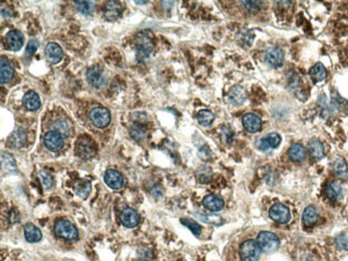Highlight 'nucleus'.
Wrapping results in <instances>:
<instances>
[{"label": "nucleus", "instance_id": "nucleus-6", "mask_svg": "<svg viewBox=\"0 0 348 261\" xmlns=\"http://www.w3.org/2000/svg\"><path fill=\"white\" fill-rule=\"evenodd\" d=\"M43 143L46 149H49L51 152H58L59 150L64 148L65 137L57 130H50L48 133H45Z\"/></svg>", "mask_w": 348, "mask_h": 261}, {"label": "nucleus", "instance_id": "nucleus-21", "mask_svg": "<svg viewBox=\"0 0 348 261\" xmlns=\"http://www.w3.org/2000/svg\"><path fill=\"white\" fill-rule=\"evenodd\" d=\"M202 205L211 212H219L224 208V200H223L220 196L211 194V195H207L204 198Z\"/></svg>", "mask_w": 348, "mask_h": 261}, {"label": "nucleus", "instance_id": "nucleus-3", "mask_svg": "<svg viewBox=\"0 0 348 261\" xmlns=\"http://www.w3.org/2000/svg\"><path fill=\"white\" fill-rule=\"evenodd\" d=\"M257 243L262 252L271 254L274 253L280 246V240L278 236L270 231H262L257 237Z\"/></svg>", "mask_w": 348, "mask_h": 261}, {"label": "nucleus", "instance_id": "nucleus-5", "mask_svg": "<svg viewBox=\"0 0 348 261\" xmlns=\"http://www.w3.org/2000/svg\"><path fill=\"white\" fill-rule=\"evenodd\" d=\"M90 122L98 129H105L111 123V114L105 107H93L89 113Z\"/></svg>", "mask_w": 348, "mask_h": 261}, {"label": "nucleus", "instance_id": "nucleus-15", "mask_svg": "<svg viewBox=\"0 0 348 261\" xmlns=\"http://www.w3.org/2000/svg\"><path fill=\"white\" fill-rule=\"evenodd\" d=\"M120 221L124 227L134 228L139 224V215L134 209L126 208L120 213Z\"/></svg>", "mask_w": 348, "mask_h": 261}, {"label": "nucleus", "instance_id": "nucleus-17", "mask_svg": "<svg viewBox=\"0 0 348 261\" xmlns=\"http://www.w3.org/2000/svg\"><path fill=\"white\" fill-rule=\"evenodd\" d=\"M105 183L113 190H119L123 186V177L120 172L114 169H108L104 176Z\"/></svg>", "mask_w": 348, "mask_h": 261}, {"label": "nucleus", "instance_id": "nucleus-4", "mask_svg": "<svg viewBox=\"0 0 348 261\" xmlns=\"http://www.w3.org/2000/svg\"><path fill=\"white\" fill-rule=\"evenodd\" d=\"M239 254H240L242 261H258L259 257H261L262 249L259 247L257 241L247 240L240 245Z\"/></svg>", "mask_w": 348, "mask_h": 261}, {"label": "nucleus", "instance_id": "nucleus-34", "mask_svg": "<svg viewBox=\"0 0 348 261\" xmlns=\"http://www.w3.org/2000/svg\"><path fill=\"white\" fill-rule=\"evenodd\" d=\"M51 128H53L54 130H57L60 134H62L65 136H70L72 133V127L71 124L66 123L65 120H57L53 124H51Z\"/></svg>", "mask_w": 348, "mask_h": 261}, {"label": "nucleus", "instance_id": "nucleus-18", "mask_svg": "<svg viewBox=\"0 0 348 261\" xmlns=\"http://www.w3.org/2000/svg\"><path fill=\"white\" fill-rule=\"evenodd\" d=\"M227 98L232 105H241L247 100V91L241 86H233L228 91Z\"/></svg>", "mask_w": 348, "mask_h": 261}, {"label": "nucleus", "instance_id": "nucleus-2", "mask_svg": "<svg viewBox=\"0 0 348 261\" xmlns=\"http://www.w3.org/2000/svg\"><path fill=\"white\" fill-rule=\"evenodd\" d=\"M55 233L57 236L67 240V241H73L79 237V230L70 221L61 218L55 223Z\"/></svg>", "mask_w": 348, "mask_h": 261}, {"label": "nucleus", "instance_id": "nucleus-22", "mask_svg": "<svg viewBox=\"0 0 348 261\" xmlns=\"http://www.w3.org/2000/svg\"><path fill=\"white\" fill-rule=\"evenodd\" d=\"M23 105L26 109L31 112L38 111L41 106V100L37 92L29 91L23 97Z\"/></svg>", "mask_w": 348, "mask_h": 261}, {"label": "nucleus", "instance_id": "nucleus-7", "mask_svg": "<svg viewBox=\"0 0 348 261\" xmlns=\"http://www.w3.org/2000/svg\"><path fill=\"white\" fill-rule=\"evenodd\" d=\"M269 216L272 221L279 224H286L292 218L289 209L283 203H275L269 211Z\"/></svg>", "mask_w": 348, "mask_h": 261}, {"label": "nucleus", "instance_id": "nucleus-16", "mask_svg": "<svg viewBox=\"0 0 348 261\" xmlns=\"http://www.w3.org/2000/svg\"><path fill=\"white\" fill-rule=\"evenodd\" d=\"M122 3L120 1L111 0L107 1L104 6V16L108 20H116L122 12Z\"/></svg>", "mask_w": 348, "mask_h": 261}, {"label": "nucleus", "instance_id": "nucleus-28", "mask_svg": "<svg viewBox=\"0 0 348 261\" xmlns=\"http://www.w3.org/2000/svg\"><path fill=\"white\" fill-rule=\"evenodd\" d=\"M302 220L306 226L314 225V224L318 221V213L316 208L313 206L306 207L302 214Z\"/></svg>", "mask_w": 348, "mask_h": 261}, {"label": "nucleus", "instance_id": "nucleus-25", "mask_svg": "<svg viewBox=\"0 0 348 261\" xmlns=\"http://www.w3.org/2000/svg\"><path fill=\"white\" fill-rule=\"evenodd\" d=\"M73 189L77 196L81 197L82 199H87V197L91 193V183L87 180H79L74 183Z\"/></svg>", "mask_w": 348, "mask_h": 261}, {"label": "nucleus", "instance_id": "nucleus-12", "mask_svg": "<svg viewBox=\"0 0 348 261\" xmlns=\"http://www.w3.org/2000/svg\"><path fill=\"white\" fill-rule=\"evenodd\" d=\"M44 51H45L46 59L53 65L59 64L62 58H64V51H62V49L57 43H54V42H50V43L46 45Z\"/></svg>", "mask_w": 348, "mask_h": 261}, {"label": "nucleus", "instance_id": "nucleus-20", "mask_svg": "<svg viewBox=\"0 0 348 261\" xmlns=\"http://www.w3.org/2000/svg\"><path fill=\"white\" fill-rule=\"evenodd\" d=\"M13 74L14 70L12 65L10 64V61L6 57L1 56V58H0V82H1V85H4V83L11 81Z\"/></svg>", "mask_w": 348, "mask_h": 261}, {"label": "nucleus", "instance_id": "nucleus-32", "mask_svg": "<svg viewBox=\"0 0 348 261\" xmlns=\"http://www.w3.org/2000/svg\"><path fill=\"white\" fill-rule=\"evenodd\" d=\"M194 215L199 218L201 222H205L207 224H211V225L219 226L222 224V217L216 215L215 213H194Z\"/></svg>", "mask_w": 348, "mask_h": 261}, {"label": "nucleus", "instance_id": "nucleus-31", "mask_svg": "<svg viewBox=\"0 0 348 261\" xmlns=\"http://www.w3.org/2000/svg\"><path fill=\"white\" fill-rule=\"evenodd\" d=\"M310 76L313 78V81L315 82H323L327 76V71L325 69V66L321 64H316L313 67H311Z\"/></svg>", "mask_w": 348, "mask_h": 261}, {"label": "nucleus", "instance_id": "nucleus-38", "mask_svg": "<svg viewBox=\"0 0 348 261\" xmlns=\"http://www.w3.org/2000/svg\"><path fill=\"white\" fill-rule=\"evenodd\" d=\"M39 178H40L41 183H42V186L44 187L45 191L50 190V187L53 186V183H54L53 177H51L48 171L40 170L39 171Z\"/></svg>", "mask_w": 348, "mask_h": 261}, {"label": "nucleus", "instance_id": "nucleus-39", "mask_svg": "<svg viewBox=\"0 0 348 261\" xmlns=\"http://www.w3.org/2000/svg\"><path fill=\"white\" fill-rule=\"evenodd\" d=\"M240 3H242V6L245 7V9L250 12L259 11L264 4L263 1H258V0H251V1H240Z\"/></svg>", "mask_w": 348, "mask_h": 261}, {"label": "nucleus", "instance_id": "nucleus-8", "mask_svg": "<svg viewBox=\"0 0 348 261\" xmlns=\"http://www.w3.org/2000/svg\"><path fill=\"white\" fill-rule=\"evenodd\" d=\"M264 59L269 66L278 69V67L283 65L284 51L279 48H269L265 51Z\"/></svg>", "mask_w": 348, "mask_h": 261}, {"label": "nucleus", "instance_id": "nucleus-14", "mask_svg": "<svg viewBox=\"0 0 348 261\" xmlns=\"http://www.w3.org/2000/svg\"><path fill=\"white\" fill-rule=\"evenodd\" d=\"M6 43L10 50L17 51L23 48L24 35L18 30L9 31L6 35Z\"/></svg>", "mask_w": 348, "mask_h": 261}, {"label": "nucleus", "instance_id": "nucleus-9", "mask_svg": "<svg viewBox=\"0 0 348 261\" xmlns=\"http://www.w3.org/2000/svg\"><path fill=\"white\" fill-rule=\"evenodd\" d=\"M76 153L80 158L88 160L96 153V148L92 140L87 137H81L76 144Z\"/></svg>", "mask_w": 348, "mask_h": 261}, {"label": "nucleus", "instance_id": "nucleus-10", "mask_svg": "<svg viewBox=\"0 0 348 261\" xmlns=\"http://www.w3.org/2000/svg\"><path fill=\"white\" fill-rule=\"evenodd\" d=\"M87 81L91 86L96 88H100L104 85L105 77H104V71L101 66L92 65L87 71Z\"/></svg>", "mask_w": 348, "mask_h": 261}, {"label": "nucleus", "instance_id": "nucleus-35", "mask_svg": "<svg viewBox=\"0 0 348 261\" xmlns=\"http://www.w3.org/2000/svg\"><path fill=\"white\" fill-rule=\"evenodd\" d=\"M143 123H133V125L130 129V133H131L132 137L134 139L138 140V142H143L146 138V130L143 128Z\"/></svg>", "mask_w": 348, "mask_h": 261}, {"label": "nucleus", "instance_id": "nucleus-43", "mask_svg": "<svg viewBox=\"0 0 348 261\" xmlns=\"http://www.w3.org/2000/svg\"><path fill=\"white\" fill-rule=\"evenodd\" d=\"M135 3H147V1H135Z\"/></svg>", "mask_w": 348, "mask_h": 261}, {"label": "nucleus", "instance_id": "nucleus-42", "mask_svg": "<svg viewBox=\"0 0 348 261\" xmlns=\"http://www.w3.org/2000/svg\"><path fill=\"white\" fill-rule=\"evenodd\" d=\"M336 244L341 249H347L348 248V239L345 236H340L336 240Z\"/></svg>", "mask_w": 348, "mask_h": 261}, {"label": "nucleus", "instance_id": "nucleus-36", "mask_svg": "<svg viewBox=\"0 0 348 261\" xmlns=\"http://www.w3.org/2000/svg\"><path fill=\"white\" fill-rule=\"evenodd\" d=\"M73 3L76 9L79 10L82 14L85 15L91 14L93 12V9H95V3L92 1H77V0H75Z\"/></svg>", "mask_w": 348, "mask_h": 261}, {"label": "nucleus", "instance_id": "nucleus-1", "mask_svg": "<svg viewBox=\"0 0 348 261\" xmlns=\"http://www.w3.org/2000/svg\"><path fill=\"white\" fill-rule=\"evenodd\" d=\"M134 45L136 49V59L144 61L151 55L154 48L153 40L151 35L147 33H139L135 35Z\"/></svg>", "mask_w": 348, "mask_h": 261}, {"label": "nucleus", "instance_id": "nucleus-41", "mask_svg": "<svg viewBox=\"0 0 348 261\" xmlns=\"http://www.w3.org/2000/svg\"><path fill=\"white\" fill-rule=\"evenodd\" d=\"M199 154L201 158V160H204V161H208L211 158V151L209 148H208V146H204V147L199 150Z\"/></svg>", "mask_w": 348, "mask_h": 261}, {"label": "nucleus", "instance_id": "nucleus-24", "mask_svg": "<svg viewBox=\"0 0 348 261\" xmlns=\"http://www.w3.org/2000/svg\"><path fill=\"white\" fill-rule=\"evenodd\" d=\"M25 238L30 243H37L42 239V232H41L38 227H35L33 224H26L24 228Z\"/></svg>", "mask_w": 348, "mask_h": 261}, {"label": "nucleus", "instance_id": "nucleus-30", "mask_svg": "<svg viewBox=\"0 0 348 261\" xmlns=\"http://www.w3.org/2000/svg\"><path fill=\"white\" fill-rule=\"evenodd\" d=\"M327 196L331 200H340L343 196V190L339 182H331L327 187Z\"/></svg>", "mask_w": 348, "mask_h": 261}, {"label": "nucleus", "instance_id": "nucleus-40", "mask_svg": "<svg viewBox=\"0 0 348 261\" xmlns=\"http://www.w3.org/2000/svg\"><path fill=\"white\" fill-rule=\"evenodd\" d=\"M39 46H40V42L37 39H33L31 41H29L27 48H26V56H33L35 51H37Z\"/></svg>", "mask_w": 348, "mask_h": 261}, {"label": "nucleus", "instance_id": "nucleus-37", "mask_svg": "<svg viewBox=\"0 0 348 261\" xmlns=\"http://www.w3.org/2000/svg\"><path fill=\"white\" fill-rule=\"evenodd\" d=\"M181 224H183V225L185 227H188L190 230L193 232L195 236H199V234L201 233V227L199 224H197L195 221L191 220V218H181Z\"/></svg>", "mask_w": 348, "mask_h": 261}, {"label": "nucleus", "instance_id": "nucleus-13", "mask_svg": "<svg viewBox=\"0 0 348 261\" xmlns=\"http://www.w3.org/2000/svg\"><path fill=\"white\" fill-rule=\"evenodd\" d=\"M242 123H243V127H245V129L248 130V132L252 133V134L259 132V130H262V125H263L262 119L258 116H256L255 114H252V113L246 114L245 116H243Z\"/></svg>", "mask_w": 348, "mask_h": 261}, {"label": "nucleus", "instance_id": "nucleus-19", "mask_svg": "<svg viewBox=\"0 0 348 261\" xmlns=\"http://www.w3.org/2000/svg\"><path fill=\"white\" fill-rule=\"evenodd\" d=\"M26 142H27V135H26L25 130L20 128L15 130L8 138L9 147L15 149H20L24 147Z\"/></svg>", "mask_w": 348, "mask_h": 261}, {"label": "nucleus", "instance_id": "nucleus-11", "mask_svg": "<svg viewBox=\"0 0 348 261\" xmlns=\"http://www.w3.org/2000/svg\"><path fill=\"white\" fill-rule=\"evenodd\" d=\"M282 142L281 136L278 133H270L267 134L266 136L262 137L258 140L256 146L259 150L262 151H269L270 149L278 148L280 144Z\"/></svg>", "mask_w": 348, "mask_h": 261}, {"label": "nucleus", "instance_id": "nucleus-33", "mask_svg": "<svg viewBox=\"0 0 348 261\" xmlns=\"http://www.w3.org/2000/svg\"><path fill=\"white\" fill-rule=\"evenodd\" d=\"M197 121L202 127H209L215 121V114L210 111L202 109V111L197 114Z\"/></svg>", "mask_w": 348, "mask_h": 261}, {"label": "nucleus", "instance_id": "nucleus-23", "mask_svg": "<svg viewBox=\"0 0 348 261\" xmlns=\"http://www.w3.org/2000/svg\"><path fill=\"white\" fill-rule=\"evenodd\" d=\"M332 168L337 178L343 181L348 180V165L344 159L336 158L332 163Z\"/></svg>", "mask_w": 348, "mask_h": 261}, {"label": "nucleus", "instance_id": "nucleus-29", "mask_svg": "<svg viewBox=\"0 0 348 261\" xmlns=\"http://www.w3.org/2000/svg\"><path fill=\"white\" fill-rule=\"evenodd\" d=\"M309 150L311 152V155L313 156V159L315 160H320L323 159V156L325 155V149L324 146L318 140H312L309 144Z\"/></svg>", "mask_w": 348, "mask_h": 261}, {"label": "nucleus", "instance_id": "nucleus-26", "mask_svg": "<svg viewBox=\"0 0 348 261\" xmlns=\"http://www.w3.org/2000/svg\"><path fill=\"white\" fill-rule=\"evenodd\" d=\"M289 158L295 162H302L306 158V149L300 144H294L288 150Z\"/></svg>", "mask_w": 348, "mask_h": 261}, {"label": "nucleus", "instance_id": "nucleus-27", "mask_svg": "<svg viewBox=\"0 0 348 261\" xmlns=\"http://www.w3.org/2000/svg\"><path fill=\"white\" fill-rule=\"evenodd\" d=\"M1 169L3 174L4 172L10 174L17 169V163H15L14 158L8 152L1 153Z\"/></svg>", "mask_w": 348, "mask_h": 261}]
</instances>
